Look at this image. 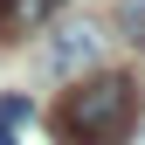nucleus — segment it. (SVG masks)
Masks as SVG:
<instances>
[{"label":"nucleus","instance_id":"obj_1","mask_svg":"<svg viewBox=\"0 0 145 145\" xmlns=\"http://www.w3.org/2000/svg\"><path fill=\"white\" fill-rule=\"evenodd\" d=\"M56 124H62L69 145H124V131L138 124V90H131V76H90V83H76L62 97Z\"/></svg>","mask_w":145,"mask_h":145},{"label":"nucleus","instance_id":"obj_2","mask_svg":"<svg viewBox=\"0 0 145 145\" xmlns=\"http://www.w3.org/2000/svg\"><path fill=\"white\" fill-rule=\"evenodd\" d=\"M97 48H104V35L90 28V21H62L42 42V69H48V76H83V69L97 62Z\"/></svg>","mask_w":145,"mask_h":145},{"label":"nucleus","instance_id":"obj_3","mask_svg":"<svg viewBox=\"0 0 145 145\" xmlns=\"http://www.w3.org/2000/svg\"><path fill=\"white\" fill-rule=\"evenodd\" d=\"M48 21V0H0V35H28Z\"/></svg>","mask_w":145,"mask_h":145},{"label":"nucleus","instance_id":"obj_4","mask_svg":"<svg viewBox=\"0 0 145 145\" xmlns=\"http://www.w3.org/2000/svg\"><path fill=\"white\" fill-rule=\"evenodd\" d=\"M35 118V104L21 97V90H14V97H0V131H14V124H28Z\"/></svg>","mask_w":145,"mask_h":145},{"label":"nucleus","instance_id":"obj_5","mask_svg":"<svg viewBox=\"0 0 145 145\" xmlns=\"http://www.w3.org/2000/svg\"><path fill=\"white\" fill-rule=\"evenodd\" d=\"M118 28L131 42H145V0H118Z\"/></svg>","mask_w":145,"mask_h":145},{"label":"nucleus","instance_id":"obj_6","mask_svg":"<svg viewBox=\"0 0 145 145\" xmlns=\"http://www.w3.org/2000/svg\"><path fill=\"white\" fill-rule=\"evenodd\" d=\"M0 145H14V131H0Z\"/></svg>","mask_w":145,"mask_h":145}]
</instances>
